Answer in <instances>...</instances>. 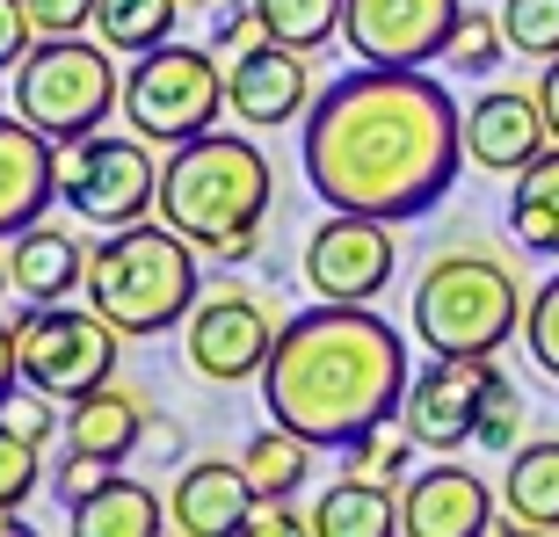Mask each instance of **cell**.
I'll return each mask as SVG.
<instances>
[{"mask_svg":"<svg viewBox=\"0 0 559 537\" xmlns=\"http://www.w3.org/2000/svg\"><path fill=\"white\" fill-rule=\"evenodd\" d=\"M117 51L103 37H37L29 59L15 65V109L51 139H81V131H103L109 109H124V73H117Z\"/></svg>","mask_w":559,"mask_h":537,"instance_id":"6","label":"cell"},{"mask_svg":"<svg viewBox=\"0 0 559 537\" xmlns=\"http://www.w3.org/2000/svg\"><path fill=\"white\" fill-rule=\"evenodd\" d=\"M312 95H320V81H312V65L298 44H254V51H240V59L226 65V103L240 124L254 131H284V124H306Z\"/></svg>","mask_w":559,"mask_h":537,"instance_id":"15","label":"cell"},{"mask_svg":"<svg viewBox=\"0 0 559 537\" xmlns=\"http://www.w3.org/2000/svg\"><path fill=\"white\" fill-rule=\"evenodd\" d=\"M109 479H117V457H95V451H66V465H59V501H87V494H103Z\"/></svg>","mask_w":559,"mask_h":537,"instance_id":"35","label":"cell"},{"mask_svg":"<svg viewBox=\"0 0 559 537\" xmlns=\"http://www.w3.org/2000/svg\"><path fill=\"white\" fill-rule=\"evenodd\" d=\"M393 268H400L393 218H371V211H328V218L306 232V284H312V298L378 306L385 284H393Z\"/></svg>","mask_w":559,"mask_h":537,"instance_id":"11","label":"cell"},{"mask_svg":"<svg viewBox=\"0 0 559 537\" xmlns=\"http://www.w3.org/2000/svg\"><path fill=\"white\" fill-rule=\"evenodd\" d=\"M29 44H37L29 8H22V0H0V73H15V65L29 59Z\"/></svg>","mask_w":559,"mask_h":537,"instance_id":"37","label":"cell"},{"mask_svg":"<svg viewBox=\"0 0 559 537\" xmlns=\"http://www.w3.org/2000/svg\"><path fill=\"white\" fill-rule=\"evenodd\" d=\"M509 232H516L523 254L559 262V145H545L538 160L516 175V189H509Z\"/></svg>","mask_w":559,"mask_h":537,"instance_id":"23","label":"cell"},{"mask_svg":"<svg viewBox=\"0 0 559 537\" xmlns=\"http://www.w3.org/2000/svg\"><path fill=\"white\" fill-rule=\"evenodd\" d=\"M37 479H44L37 435L22 429V421H8V414H0V509H22V501L37 494Z\"/></svg>","mask_w":559,"mask_h":537,"instance_id":"30","label":"cell"},{"mask_svg":"<svg viewBox=\"0 0 559 537\" xmlns=\"http://www.w3.org/2000/svg\"><path fill=\"white\" fill-rule=\"evenodd\" d=\"M15 290V262H8V240H0V298Z\"/></svg>","mask_w":559,"mask_h":537,"instance_id":"42","label":"cell"},{"mask_svg":"<svg viewBox=\"0 0 559 537\" xmlns=\"http://www.w3.org/2000/svg\"><path fill=\"white\" fill-rule=\"evenodd\" d=\"M538 103H545V117H552V139H559V59L545 65V81H538Z\"/></svg>","mask_w":559,"mask_h":537,"instance_id":"40","label":"cell"},{"mask_svg":"<svg viewBox=\"0 0 559 537\" xmlns=\"http://www.w3.org/2000/svg\"><path fill=\"white\" fill-rule=\"evenodd\" d=\"M254 509V479L248 465L226 457H197L175 487H167V530L175 537H233Z\"/></svg>","mask_w":559,"mask_h":537,"instance_id":"18","label":"cell"},{"mask_svg":"<svg viewBox=\"0 0 559 537\" xmlns=\"http://www.w3.org/2000/svg\"><path fill=\"white\" fill-rule=\"evenodd\" d=\"M226 65L211 44H153L124 73V124L153 145H189L226 117Z\"/></svg>","mask_w":559,"mask_h":537,"instance_id":"7","label":"cell"},{"mask_svg":"<svg viewBox=\"0 0 559 537\" xmlns=\"http://www.w3.org/2000/svg\"><path fill=\"white\" fill-rule=\"evenodd\" d=\"M501 29H509L516 59H559V0H501Z\"/></svg>","mask_w":559,"mask_h":537,"instance_id":"29","label":"cell"},{"mask_svg":"<svg viewBox=\"0 0 559 537\" xmlns=\"http://www.w3.org/2000/svg\"><path fill=\"white\" fill-rule=\"evenodd\" d=\"M465 160V109L429 65H364L328 81L298 131V167L328 211L421 218L451 196Z\"/></svg>","mask_w":559,"mask_h":537,"instance_id":"1","label":"cell"},{"mask_svg":"<svg viewBox=\"0 0 559 537\" xmlns=\"http://www.w3.org/2000/svg\"><path fill=\"white\" fill-rule=\"evenodd\" d=\"M59 204V139L29 117H0V240H15Z\"/></svg>","mask_w":559,"mask_h":537,"instance_id":"16","label":"cell"},{"mask_svg":"<svg viewBox=\"0 0 559 537\" xmlns=\"http://www.w3.org/2000/svg\"><path fill=\"white\" fill-rule=\"evenodd\" d=\"M248 537H298V530H312V516H298L290 501H270V494H254V509H248V523H240Z\"/></svg>","mask_w":559,"mask_h":537,"instance_id":"38","label":"cell"},{"mask_svg":"<svg viewBox=\"0 0 559 537\" xmlns=\"http://www.w3.org/2000/svg\"><path fill=\"white\" fill-rule=\"evenodd\" d=\"M197 254L204 248L189 232H175L160 211L139 218V226L103 232L87 248V306L103 312L109 327H124L131 342L182 327L204 298V262Z\"/></svg>","mask_w":559,"mask_h":537,"instance_id":"4","label":"cell"},{"mask_svg":"<svg viewBox=\"0 0 559 537\" xmlns=\"http://www.w3.org/2000/svg\"><path fill=\"white\" fill-rule=\"evenodd\" d=\"M312 530L320 537H393L400 530V487L371 473H342L328 494L312 501Z\"/></svg>","mask_w":559,"mask_h":537,"instance_id":"21","label":"cell"},{"mask_svg":"<svg viewBox=\"0 0 559 537\" xmlns=\"http://www.w3.org/2000/svg\"><path fill=\"white\" fill-rule=\"evenodd\" d=\"M523 349H531V363H538V371L559 385V268L545 276L538 290H531V312H523Z\"/></svg>","mask_w":559,"mask_h":537,"instance_id":"31","label":"cell"},{"mask_svg":"<svg viewBox=\"0 0 559 537\" xmlns=\"http://www.w3.org/2000/svg\"><path fill=\"white\" fill-rule=\"evenodd\" d=\"M131 334L109 327L95 306H29L15 320V349H22V393H44L73 407L81 393L117 378V356H124Z\"/></svg>","mask_w":559,"mask_h":537,"instance_id":"8","label":"cell"},{"mask_svg":"<svg viewBox=\"0 0 559 537\" xmlns=\"http://www.w3.org/2000/svg\"><path fill=\"white\" fill-rule=\"evenodd\" d=\"M400 530L407 537H479L495 530V501H487V479L465 473V465H421L407 487H400Z\"/></svg>","mask_w":559,"mask_h":537,"instance_id":"17","label":"cell"},{"mask_svg":"<svg viewBox=\"0 0 559 537\" xmlns=\"http://www.w3.org/2000/svg\"><path fill=\"white\" fill-rule=\"evenodd\" d=\"M167 530V509L145 479H109L103 494L73 501V537H160Z\"/></svg>","mask_w":559,"mask_h":537,"instance_id":"24","label":"cell"},{"mask_svg":"<svg viewBox=\"0 0 559 537\" xmlns=\"http://www.w3.org/2000/svg\"><path fill=\"white\" fill-rule=\"evenodd\" d=\"M254 44H270L262 8H254V0H218V8H211V51L233 65L240 51H254Z\"/></svg>","mask_w":559,"mask_h":537,"instance_id":"32","label":"cell"},{"mask_svg":"<svg viewBox=\"0 0 559 537\" xmlns=\"http://www.w3.org/2000/svg\"><path fill=\"white\" fill-rule=\"evenodd\" d=\"M501 59H509V29H501V8L487 15V8H465L451 29V51H443V65H451L457 81H495Z\"/></svg>","mask_w":559,"mask_h":537,"instance_id":"27","label":"cell"},{"mask_svg":"<svg viewBox=\"0 0 559 537\" xmlns=\"http://www.w3.org/2000/svg\"><path fill=\"white\" fill-rule=\"evenodd\" d=\"M254 385L270 421L298 429L312 451H356L364 435L400 421L415 363L393 320H378L371 306L320 298L276 327V349Z\"/></svg>","mask_w":559,"mask_h":537,"instance_id":"2","label":"cell"},{"mask_svg":"<svg viewBox=\"0 0 559 537\" xmlns=\"http://www.w3.org/2000/svg\"><path fill=\"white\" fill-rule=\"evenodd\" d=\"M175 15H182V0H103V8H95V37H103L109 51L139 59V51L175 37Z\"/></svg>","mask_w":559,"mask_h":537,"instance_id":"26","label":"cell"},{"mask_svg":"<svg viewBox=\"0 0 559 537\" xmlns=\"http://www.w3.org/2000/svg\"><path fill=\"white\" fill-rule=\"evenodd\" d=\"M240 465H248L254 494L290 501L298 487H306V473H312V443H306L298 429H284V421H270V429H254V435H248V451H240Z\"/></svg>","mask_w":559,"mask_h":537,"instance_id":"25","label":"cell"},{"mask_svg":"<svg viewBox=\"0 0 559 537\" xmlns=\"http://www.w3.org/2000/svg\"><path fill=\"white\" fill-rule=\"evenodd\" d=\"M501 501L523 530H559V435L516 443L509 473H501Z\"/></svg>","mask_w":559,"mask_h":537,"instance_id":"22","label":"cell"},{"mask_svg":"<svg viewBox=\"0 0 559 537\" xmlns=\"http://www.w3.org/2000/svg\"><path fill=\"white\" fill-rule=\"evenodd\" d=\"M262 22H270L276 44H298V51H320V44L342 37V8L349 0H254Z\"/></svg>","mask_w":559,"mask_h":537,"instance_id":"28","label":"cell"},{"mask_svg":"<svg viewBox=\"0 0 559 537\" xmlns=\"http://www.w3.org/2000/svg\"><path fill=\"white\" fill-rule=\"evenodd\" d=\"M457 0H349L342 8V44L364 65H436L451 51Z\"/></svg>","mask_w":559,"mask_h":537,"instance_id":"13","label":"cell"},{"mask_svg":"<svg viewBox=\"0 0 559 537\" xmlns=\"http://www.w3.org/2000/svg\"><path fill=\"white\" fill-rule=\"evenodd\" d=\"M516 429H523V399H516V385L495 371L487 407H479V443H487V451H516Z\"/></svg>","mask_w":559,"mask_h":537,"instance_id":"33","label":"cell"},{"mask_svg":"<svg viewBox=\"0 0 559 537\" xmlns=\"http://www.w3.org/2000/svg\"><path fill=\"white\" fill-rule=\"evenodd\" d=\"M421 451V443H415V435H407V429H400V443H393V435H364V443H356V473H371V479H393V487H400V479H407V457H415Z\"/></svg>","mask_w":559,"mask_h":537,"instance_id":"34","label":"cell"},{"mask_svg":"<svg viewBox=\"0 0 559 537\" xmlns=\"http://www.w3.org/2000/svg\"><path fill=\"white\" fill-rule=\"evenodd\" d=\"M22 393V349H15V320H0V407Z\"/></svg>","mask_w":559,"mask_h":537,"instance_id":"39","label":"cell"},{"mask_svg":"<svg viewBox=\"0 0 559 537\" xmlns=\"http://www.w3.org/2000/svg\"><path fill=\"white\" fill-rule=\"evenodd\" d=\"M22 8L37 22V37H81V29H95L103 0H22Z\"/></svg>","mask_w":559,"mask_h":537,"instance_id":"36","label":"cell"},{"mask_svg":"<svg viewBox=\"0 0 559 537\" xmlns=\"http://www.w3.org/2000/svg\"><path fill=\"white\" fill-rule=\"evenodd\" d=\"M182 8H218V0H182Z\"/></svg>","mask_w":559,"mask_h":537,"instance_id":"43","label":"cell"},{"mask_svg":"<svg viewBox=\"0 0 559 537\" xmlns=\"http://www.w3.org/2000/svg\"><path fill=\"white\" fill-rule=\"evenodd\" d=\"M59 435H66V451H95V457H117V465H124L145 443V399L109 378V385H95V393H81L66 407Z\"/></svg>","mask_w":559,"mask_h":537,"instance_id":"20","label":"cell"},{"mask_svg":"<svg viewBox=\"0 0 559 537\" xmlns=\"http://www.w3.org/2000/svg\"><path fill=\"white\" fill-rule=\"evenodd\" d=\"M59 204L81 211L87 226H139L160 204V160L139 131H81L59 145Z\"/></svg>","mask_w":559,"mask_h":537,"instance_id":"9","label":"cell"},{"mask_svg":"<svg viewBox=\"0 0 559 537\" xmlns=\"http://www.w3.org/2000/svg\"><path fill=\"white\" fill-rule=\"evenodd\" d=\"M0 537H29V523H22V509H0Z\"/></svg>","mask_w":559,"mask_h":537,"instance_id":"41","label":"cell"},{"mask_svg":"<svg viewBox=\"0 0 559 537\" xmlns=\"http://www.w3.org/2000/svg\"><path fill=\"white\" fill-rule=\"evenodd\" d=\"M523 298L516 268L487 248H443L429 268L415 276V298H407V327H415L421 349L443 356H495L501 342H516Z\"/></svg>","mask_w":559,"mask_h":537,"instance_id":"5","label":"cell"},{"mask_svg":"<svg viewBox=\"0 0 559 537\" xmlns=\"http://www.w3.org/2000/svg\"><path fill=\"white\" fill-rule=\"evenodd\" d=\"M276 175L270 153L240 131H204L189 145H167L160 167V218L175 232H189L218 268H240L262 248V218H270Z\"/></svg>","mask_w":559,"mask_h":537,"instance_id":"3","label":"cell"},{"mask_svg":"<svg viewBox=\"0 0 559 537\" xmlns=\"http://www.w3.org/2000/svg\"><path fill=\"white\" fill-rule=\"evenodd\" d=\"M545 145H559V139H552V117H545L538 87H487V95L465 103V160L479 175H509L516 182Z\"/></svg>","mask_w":559,"mask_h":537,"instance_id":"14","label":"cell"},{"mask_svg":"<svg viewBox=\"0 0 559 537\" xmlns=\"http://www.w3.org/2000/svg\"><path fill=\"white\" fill-rule=\"evenodd\" d=\"M487 385H495V356H443V349H429V363H421L415 385H407L400 429L415 435L421 451L451 457L457 443H479Z\"/></svg>","mask_w":559,"mask_h":537,"instance_id":"12","label":"cell"},{"mask_svg":"<svg viewBox=\"0 0 559 537\" xmlns=\"http://www.w3.org/2000/svg\"><path fill=\"white\" fill-rule=\"evenodd\" d=\"M8 262H15L22 306H59V298L87 290V248L66 226H51V218H37L29 232H15V240H8Z\"/></svg>","mask_w":559,"mask_h":537,"instance_id":"19","label":"cell"},{"mask_svg":"<svg viewBox=\"0 0 559 537\" xmlns=\"http://www.w3.org/2000/svg\"><path fill=\"white\" fill-rule=\"evenodd\" d=\"M276 327H284V320H276L254 290H240V284L204 290L197 312L182 320V356L204 385H248V378H262V363H270Z\"/></svg>","mask_w":559,"mask_h":537,"instance_id":"10","label":"cell"}]
</instances>
